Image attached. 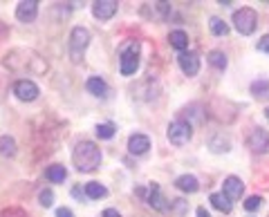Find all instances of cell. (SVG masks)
<instances>
[{"label":"cell","mask_w":269,"mask_h":217,"mask_svg":"<svg viewBox=\"0 0 269 217\" xmlns=\"http://www.w3.org/2000/svg\"><path fill=\"white\" fill-rule=\"evenodd\" d=\"M249 148L254 150V152H267V148H269V135H267V130H263V128H256L254 132H251V137H249Z\"/></svg>","instance_id":"cell-11"},{"label":"cell","mask_w":269,"mask_h":217,"mask_svg":"<svg viewBox=\"0 0 269 217\" xmlns=\"http://www.w3.org/2000/svg\"><path fill=\"white\" fill-rule=\"evenodd\" d=\"M72 197L81 199V202H83V199H88V195H85V188L81 190V188H78V186H74V188H72Z\"/></svg>","instance_id":"cell-29"},{"label":"cell","mask_w":269,"mask_h":217,"mask_svg":"<svg viewBox=\"0 0 269 217\" xmlns=\"http://www.w3.org/2000/svg\"><path fill=\"white\" fill-rule=\"evenodd\" d=\"M45 175H47V179H49L52 183H63L65 177H68V170H65V166L54 164V166H49Z\"/></svg>","instance_id":"cell-17"},{"label":"cell","mask_w":269,"mask_h":217,"mask_svg":"<svg viewBox=\"0 0 269 217\" xmlns=\"http://www.w3.org/2000/svg\"><path fill=\"white\" fill-rule=\"evenodd\" d=\"M88 45H90V32L85 27H74L72 34H70V45H68V52H70L72 63L83 61Z\"/></svg>","instance_id":"cell-3"},{"label":"cell","mask_w":269,"mask_h":217,"mask_svg":"<svg viewBox=\"0 0 269 217\" xmlns=\"http://www.w3.org/2000/svg\"><path fill=\"white\" fill-rule=\"evenodd\" d=\"M256 25H258V14H256L251 7H242L233 14V27L238 29L242 36H249L256 32Z\"/></svg>","instance_id":"cell-4"},{"label":"cell","mask_w":269,"mask_h":217,"mask_svg":"<svg viewBox=\"0 0 269 217\" xmlns=\"http://www.w3.org/2000/svg\"><path fill=\"white\" fill-rule=\"evenodd\" d=\"M36 16H38V2H36V0H23V2H18V7H16V18H18L20 23H34Z\"/></svg>","instance_id":"cell-7"},{"label":"cell","mask_w":269,"mask_h":217,"mask_svg":"<svg viewBox=\"0 0 269 217\" xmlns=\"http://www.w3.org/2000/svg\"><path fill=\"white\" fill-rule=\"evenodd\" d=\"M56 217H74V213L70 211V208H59V211H56Z\"/></svg>","instance_id":"cell-30"},{"label":"cell","mask_w":269,"mask_h":217,"mask_svg":"<svg viewBox=\"0 0 269 217\" xmlns=\"http://www.w3.org/2000/svg\"><path fill=\"white\" fill-rule=\"evenodd\" d=\"M85 90H88L90 94H94V97H99V99L108 97V85H106V81L99 78V76H90L88 83H85Z\"/></svg>","instance_id":"cell-13"},{"label":"cell","mask_w":269,"mask_h":217,"mask_svg":"<svg viewBox=\"0 0 269 217\" xmlns=\"http://www.w3.org/2000/svg\"><path fill=\"white\" fill-rule=\"evenodd\" d=\"M92 14L99 20H110L117 14V0H97V2H92Z\"/></svg>","instance_id":"cell-8"},{"label":"cell","mask_w":269,"mask_h":217,"mask_svg":"<svg viewBox=\"0 0 269 217\" xmlns=\"http://www.w3.org/2000/svg\"><path fill=\"white\" fill-rule=\"evenodd\" d=\"M177 63H180L182 72L186 74V76H195L197 72H200V58H197V54L193 52H184L177 56Z\"/></svg>","instance_id":"cell-9"},{"label":"cell","mask_w":269,"mask_h":217,"mask_svg":"<svg viewBox=\"0 0 269 217\" xmlns=\"http://www.w3.org/2000/svg\"><path fill=\"white\" fill-rule=\"evenodd\" d=\"M197 217H211V215H209V211H206V208L200 206V208H197Z\"/></svg>","instance_id":"cell-32"},{"label":"cell","mask_w":269,"mask_h":217,"mask_svg":"<svg viewBox=\"0 0 269 217\" xmlns=\"http://www.w3.org/2000/svg\"><path fill=\"white\" fill-rule=\"evenodd\" d=\"M260 206H263V197H260V195H251V197L245 199V208H247V211H258Z\"/></svg>","instance_id":"cell-25"},{"label":"cell","mask_w":269,"mask_h":217,"mask_svg":"<svg viewBox=\"0 0 269 217\" xmlns=\"http://www.w3.org/2000/svg\"><path fill=\"white\" fill-rule=\"evenodd\" d=\"M72 161H74L78 173H92V170H97L99 164H101V150H99V145L92 144V141H78V144L74 145Z\"/></svg>","instance_id":"cell-1"},{"label":"cell","mask_w":269,"mask_h":217,"mask_svg":"<svg viewBox=\"0 0 269 217\" xmlns=\"http://www.w3.org/2000/svg\"><path fill=\"white\" fill-rule=\"evenodd\" d=\"M209 27H211V32H213L215 36H227V34H229V25H227L222 18H215V16L211 18Z\"/></svg>","instance_id":"cell-22"},{"label":"cell","mask_w":269,"mask_h":217,"mask_svg":"<svg viewBox=\"0 0 269 217\" xmlns=\"http://www.w3.org/2000/svg\"><path fill=\"white\" fill-rule=\"evenodd\" d=\"M242 190H245V183H242V179H240V177H235V175L227 177L225 183H222V193H225L231 202L242 197Z\"/></svg>","instance_id":"cell-10"},{"label":"cell","mask_w":269,"mask_h":217,"mask_svg":"<svg viewBox=\"0 0 269 217\" xmlns=\"http://www.w3.org/2000/svg\"><path fill=\"white\" fill-rule=\"evenodd\" d=\"M168 43H171V47H175L177 52L184 54V49L189 47V36H186V32H182V29H175V32H171V36H168Z\"/></svg>","instance_id":"cell-15"},{"label":"cell","mask_w":269,"mask_h":217,"mask_svg":"<svg viewBox=\"0 0 269 217\" xmlns=\"http://www.w3.org/2000/svg\"><path fill=\"white\" fill-rule=\"evenodd\" d=\"M209 199H211V204H213V208H218L220 213H231V208H233L231 199L227 197L225 193H213Z\"/></svg>","instance_id":"cell-16"},{"label":"cell","mask_w":269,"mask_h":217,"mask_svg":"<svg viewBox=\"0 0 269 217\" xmlns=\"http://www.w3.org/2000/svg\"><path fill=\"white\" fill-rule=\"evenodd\" d=\"M258 49H260V52H267L269 54V34L263 36V38L258 40Z\"/></svg>","instance_id":"cell-28"},{"label":"cell","mask_w":269,"mask_h":217,"mask_svg":"<svg viewBox=\"0 0 269 217\" xmlns=\"http://www.w3.org/2000/svg\"><path fill=\"white\" fill-rule=\"evenodd\" d=\"M175 186L182 193H197L200 181H197V177H193V175H182V177L175 179Z\"/></svg>","instance_id":"cell-14"},{"label":"cell","mask_w":269,"mask_h":217,"mask_svg":"<svg viewBox=\"0 0 269 217\" xmlns=\"http://www.w3.org/2000/svg\"><path fill=\"white\" fill-rule=\"evenodd\" d=\"M94 132H97L99 139H113L117 130H115L113 123H101V126H97V130H94Z\"/></svg>","instance_id":"cell-24"},{"label":"cell","mask_w":269,"mask_h":217,"mask_svg":"<svg viewBox=\"0 0 269 217\" xmlns=\"http://www.w3.org/2000/svg\"><path fill=\"white\" fill-rule=\"evenodd\" d=\"M0 154L2 157H14L16 154V141L11 137H0Z\"/></svg>","instance_id":"cell-21"},{"label":"cell","mask_w":269,"mask_h":217,"mask_svg":"<svg viewBox=\"0 0 269 217\" xmlns=\"http://www.w3.org/2000/svg\"><path fill=\"white\" fill-rule=\"evenodd\" d=\"M251 94H254V97H267L269 94V81L267 78L251 83Z\"/></svg>","instance_id":"cell-23"},{"label":"cell","mask_w":269,"mask_h":217,"mask_svg":"<svg viewBox=\"0 0 269 217\" xmlns=\"http://www.w3.org/2000/svg\"><path fill=\"white\" fill-rule=\"evenodd\" d=\"M171 204L175 206V213H177V215H182V213L186 211V202H184V199H173Z\"/></svg>","instance_id":"cell-27"},{"label":"cell","mask_w":269,"mask_h":217,"mask_svg":"<svg viewBox=\"0 0 269 217\" xmlns=\"http://www.w3.org/2000/svg\"><path fill=\"white\" fill-rule=\"evenodd\" d=\"M168 141H171L173 145H184L191 141L193 137V128L191 123H186V121H173L171 126H168Z\"/></svg>","instance_id":"cell-5"},{"label":"cell","mask_w":269,"mask_h":217,"mask_svg":"<svg viewBox=\"0 0 269 217\" xmlns=\"http://www.w3.org/2000/svg\"><path fill=\"white\" fill-rule=\"evenodd\" d=\"M38 202H40V206H45V208H49L54 204V193L49 188H45V190H40V195H38Z\"/></svg>","instance_id":"cell-26"},{"label":"cell","mask_w":269,"mask_h":217,"mask_svg":"<svg viewBox=\"0 0 269 217\" xmlns=\"http://www.w3.org/2000/svg\"><path fill=\"white\" fill-rule=\"evenodd\" d=\"M85 195H88V199H101L108 195V188L99 181H90L85 183Z\"/></svg>","instance_id":"cell-19"},{"label":"cell","mask_w":269,"mask_h":217,"mask_svg":"<svg viewBox=\"0 0 269 217\" xmlns=\"http://www.w3.org/2000/svg\"><path fill=\"white\" fill-rule=\"evenodd\" d=\"M151 148V139L146 135H132L128 139V152L130 154H146Z\"/></svg>","instance_id":"cell-12"},{"label":"cell","mask_w":269,"mask_h":217,"mask_svg":"<svg viewBox=\"0 0 269 217\" xmlns=\"http://www.w3.org/2000/svg\"><path fill=\"white\" fill-rule=\"evenodd\" d=\"M101 217H121V215H119V211H115V208H106V211L101 213Z\"/></svg>","instance_id":"cell-31"},{"label":"cell","mask_w":269,"mask_h":217,"mask_svg":"<svg viewBox=\"0 0 269 217\" xmlns=\"http://www.w3.org/2000/svg\"><path fill=\"white\" fill-rule=\"evenodd\" d=\"M265 116H267V121H269V108H265Z\"/></svg>","instance_id":"cell-33"},{"label":"cell","mask_w":269,"mask_h":217,"mask_svg":"<svg viewBox=\"0 0 269 217\" xmlns=\"http://www.w3.org/2000/svg\"><path fill=\"white\" fill-rule=\"evenodd\" d=\"M209 63L213 65L215 70H227V63H229V61H227V56H225V52H220V49H213V52H209Z\"/></svg>","instance_id":"cell-20"},{"label":"cell","mask_w":269,"mask_h":217,"mask_svg":"<svg viewBox=\"0 0 269 217\" xmlns=\"http://www.w3.org/2000/svg\"><path fill=\"white\" fill-rule=\"evenodd\" d=\"M148 206H153L155 211H164V208H166V204H164V197H161V190H159V186H157V183H153V186H151Z\"/></svg>","instance_id":"cell-18"},{"label":"cell","mask_w":269,"mask_h":217,"mask_svg":"<svg viewBox=\"0 0 269 217\" xmlns=\"http://www.w3.org/2000/svg\"><path fill=\"white\" fill-rule=\"evenodd\" d=\"M14 94L20 99V101H34V99L40 94V90H38V85H36L34 81H30V78H23V81H16Z\"/></svg>","instance_id":"cell-6"},{"label":"cell","mask_w":269,"mask_h":217,"mask_svg":"<svg viewBox=\"0 0 269 217\" xmlns=\"http://www.w3.org/2000/svg\"><path fill=\"white\" fill-rule=\"evenodd\" d=\"M139 70V43L130 40V43L119 47V72L123 76H132Z\"/></svg>","instance_id":"cell-2"}]
</instances>
